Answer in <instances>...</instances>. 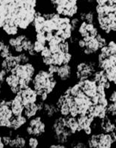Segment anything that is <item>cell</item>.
<instances>
[{"label": "cell", "instance_id": "1", "mask_svg": "<svg viewBox=\"0 0 116 148\" xmlns=\"http://www.w3.org/2000/svg\"><path fill=\"white\" fill-rule=\"evenodd\" d=\"M58 85L59 82L56 75L51 74L46 69L36 70L31 81V86L38 95L43 92L51 95L56 90Z\"/></svg>", "mask_w": 116, "mask_h": 148}, {"label": "cell", "instance_id": "2", "mask_svg": "<svg viewBox=\"0 0 116 148\" xmlns=\"http://www.w3.org/2000/svg\"><path fill=\"white\" fill-rule=\"evenodd\" d=\"M47 121L40 114H38L28 121V123L24 127V134L26 136H36L43 138L49 132V127Z\"/></svg>", "mask_w": 116, "mask_h": 148}, {"label": "cell", "instance_id": "3", "mask_svg": "<svg viewBox=\"0 0 116 148\" xmlns=\"http://www.w3.org/2000/svg\"><path fill=\"white\" fill-rule=\"evenodd\" d=\"M86 141L87 147L90 148H111L115 143L110 133L102 132H93L86 138Z\"/></svg>", "mask_w": 116, "mask_h": 148}, {"label": "cell", "instance_id": "4", "mask_svg": "<svg viewBox=\"0 0 116 148\" xmlns=\"http://www.w3.org/2000/svg\"><path fill=\"white\" fill-rule=\"evenodd\" d=\"M36 67L33 62L20 63L10 71V73L16 75L19 79L29 80L32 81L33 77L36 72Z\"/></svg>", "mask_w": 116, "mask_h": 148}, {"label": "cell", "instance_id": "5", "mask_svg": "<svg viewBox=\"0 0 116 148\" xmlns=\"http://www.w3.org/2000/svg\"><path fill=\"white\" fill-rule=\"evenodd\" d=\"M58 82L61 84H73V82H75L74 80V66L73 64H64L61 65L59 66L58 71L56 74Z\"/></svg>", "mask_w": 116, "mask_h": 148}, {"label": "cell", "instance_id": "6", "mask_svg": "<svg viewBox=\"0 0 116 148\" xmlns=\"http://www.w3.org/2000/svg\"><path fill=\"white\" fill-rule=\"evenodd\" d=\"M73 98H74L75 106L78 109L79 115H86L88 113L89 109L92 105L91 98L87 97L82 92V90Z\"/></svg>", "mask_w": 116, "mask_h": 148}, {"label": "cell", "instance_id": "7", "mask_svg": "<svg viewBox=\"0 0 116 148\" xmlns=\"http://www.w3.org/2000/svg\"><path fill=\"white\" fill-rule=\"evenodd\" d=\"M40 114L43 116V118L47 121H50L56 116L59 115V111L56 106L54 100L49 98L48 101L44 102L43 108Z\"/></svg>", "mask_w": 116, "mask_h": 148}, {"label": "cell", "instance_id": "8", "mask_svg": "<svg viewBox=\"0 0 116 148\" xmlns=\"http://www.w3.org/2000/svg\"><path fill=\"white\" fill-rule=\"evenodd\" d=\"M80 86V89L87 97L92 98L97 94V84L92 77L78 81Z\"/></svg>", "mask_w": 116, "mask_h": 148}, {"label": "cell", "instance_id": "9", "mask_svg": "<svg viewBox=\"0 0 116 148\" xmlns=\"http://www.w3.org/2000/svg\"><path fill=\"white\" fill-rule=\"evenodd\" d=\"M20 58L19 54H13L8 56L5 59H2L0 61V69L5 70L8 74L10 73V71L15 68L17 65L20 64Z\"/></svg>", "mask_w": 116, "mask_h": 148}, {"label": "cell", "instance_id": "10", "mask_svg": "<svg viewBox=\"0 0 116 148\" xmlns=\"http://www.w3.org/2000/svg\"><path fill=\"white\" fill-rule=\"evenodd\" d=\"M115 121V119H112L108 115L104 117V119H99L97 120L98 131L106 133H111L113 131H116Z\"/></svg>", "mask_w": 116, "mask_h": 148}, {"label": "cell", "instance_id": "11", "mask_svg": "<svg viewBox=\"0 0 116 148\" xmlns=\"http://www.w3.org/2000/svg\"><path fill=\"white\" fill-rule=\"evenodd\" d=\"M19 94L22 97L24 106L28 103H36L38 101V95L31 86L25 89H21Z\"/></svg>", "mask_w": 116, "mask_h": 148}, {"label": "cell", "instance_id": "12", "mask_svg": "<svg viewBox=\"0 0 116 148\" xmlns=\"http://www.w3.org/2000/svg\"><path fill=\"white\" fill-rule=\"evenodd\" d=\"M92 78L95 81L96 84H98V85H102L107 92L113 89V86H115L108 81L106 75H105V71L103 69H97L92 75Z\"/></svg>", "mask_w": 116, "mask_h": 148}, {"label": "cell", "instance_id": "13", "mask_svg": "<svg viewBox=\"0 0 116 148\" xmlns=\"http://www.w3.org/2000/svg\"><path fill=\"white\" fill-rule=\"evenodd\" d=\"M10 110L12 111L14 116L23 115L24 105L23 103V99L20 95H15L10 99Z\"/></svg>", "mask_w": 116, "mask_h": 148}, {"label": "cell", "instance_id": "14", "mask_svg": "<svg viewBox=\"0 0 116 148\" xmlns=\"http://www.w3.org/2000/svg\"><path fill=\"white\" fill-rule=\"evenodd\" d=\"M27 138L25 135L16 132L11 138L9 147H17V148H25L27 147Z\"/></svg>", "mask_w": 116, "mask_h": 148}, {"label": "cell", "instance_id": "15", "mask_svg": "<svg viewBox=\"0 0 116 148\" xmlns=\"http://www.w3.org/2000/svg\"><path fill=\"white\" fill-rule=\"evenodd\" d=\"M28 119L24 115H20L18 116H14L11 119L10 121V130L19 132L21 130L24 128L25 126L28 123Z\"/></svg>", "mask_w": 116, "mask_h": 148}, {"label": "cell", "instance_id": "16", "mask_svg": "<svg viewBox=\"0 0 116 148\" xmlns=\"http://www.w3.org/2000/svg\"><path fill=\"white\" fill-rule=\"evenodd\" d=\"M89 115H92L95 119H102L104 117H106L107 115L106 114V107L101 106L100 104H95L89 107L88 110V113Z\"/></svg>", "mask_w": 116, "mask_h": 148}, {"label": "cell", "instance_id": "17", "mask_svg": "<svg viewBox=\"0 0 116 148\" xmlns=\"http://www.w3.org/2000/svg\"><path fill=\"white\" fill-rule=\"evenodd\" d=\"M83 40L85 41V49L90 51L93 55H95L101 49L96 37L88 36V37H83Z\"/></svg>", "mask_w": 116, "mask_h": 148}, {"label": "cell", "instance_id": "18", "mask_svg": "<svg viewBox=\"0 0 116 148\" xmlns=\"http://www.w3.org/2000/svg\"><path fill=\"white\" fill-rule=\"evenodd\" d=\"M66 127L71 132L73 136H77L82 132V130L80 127L79 126L77 121V118H74L71 116L66 117Z\"/></svg>", "mask_w": 116, "mask_h": 148}, {"label": "cell", "instance_id": "19", "mask_svg": "<svg viewBox=\"0 0 116 148\" xmlns=\"http://www.w3.org/2000/svg\"><path fill=\"white\" fill-rule=\"evenodd\" d=\"M39 114V108L37 103H28L24 106L23 115L29 120Z\"/></svg>", "mask_w": 116, "mask_h": 148}, {"label": "cell", "instance_id": "20", "mask_svg": "<svg viewBox=\"0 0 116 148\" xmlns=\"http://www.w3.org/2000/svg\"><path fill=\"white\" fill-rule=\"evenodd\" d=\"M97 69H103L104 71L110 68L112 66H116V54H113V55L109 56L108 58H105L101 62L97 63Z\"/></svg>", "mask_w": 116, "mask_h": 148}, {"label": "cell", "instance_id": "21", "mask_svg": "<svg viewBox=\"0 0 116 148\" xmlns=\"http://www.w3.org/2000/svg\"><path fill=\"white\" fill-rule=\"evenodd\" d=\"M2 32L8 37H15L19 34V28L15 25H11L5 23L2 28Z\"/></svg>", "mask_w": 116, "mask_h": 148}, {"label": "cell", "instance_id": "22", "mask_svg": "<svg viewBox=\"0 0 116 148\" xmlns=\"http://www.w3.org/2000/svg\"><path fill=\"white\" fill-rule=\"evenodd\" d=\"M5 86L9 89L11 87L19 86V77L14 74L8 73L6 75L5 80Z\"/></svg>", "mask_w": 116, "mask_h": 148}, {"label": "cell", "instance_id": "23", "mask_svg": "<svg viewBox=\"0 0 116 148\" xmlns=\"http://www.w3.org/2000/svg\"><path fill=\"white\" fill-rule=\"evenodd\" d=\"M105 75L109 82L115 86L116 84V66H113L105 70Z\"/></svg>", "mask_w": 116, "mask_h": 148}, {"label": "cell", "instance_id": "24", "mask_svg": "<svg viewBox=\"0 0 116 148\" xmlns=\"http://www.w3.org/2000/svg\"><path fill=\"white\" fill-rule=\"evenodd\" d=\"M64 55L65 53L62 52L61 51H58V52L54 53L51 54V58L53 59V62H54V65L56 66H60L63 63V60H64Z\"/></svg>", "mask_w": 116, "mask_h": 148}, {"label": "cell", "instance_id": "25", "mask_svg": "<svg viewBox=\"0 0 116 148\" xmlns=\"http://www.w3.org/2000/svg\"><path fill=\"white\" fill-rule=\"evenodd\" d=\"M40 145V138L36 136H28L27 138V147L29 148H37Z\"/></svg>", "mask_w": 116, "mask_h": 148}, {"label": "cell", "instance_id": "26", "mask_svg": "<svg viewBox=\"0 0 116 148\" xmlns=\"http://www.w3.org/2000/svg\"><path fill=\"white\" fill-rule=\"evenodd\" d=\"M106 114L112 119H115L116 115V102L109 103L106 106Z\"/></svg>", "mask_w": 116, "mask_h": 148}, {"label": "cell", "instance_id": "27", "mask_svg": "<svg viewBox=\"0 0 116 148\" xmlns=\"http://www.w3.org/2000/svg\"><path fill=\"white\" fill-rule=\"evenodd\" d=\"M59 47L60 51H61L63 53L70 52V51H71V49H72L71 44L69 42V40H66V41L60 42L59 45Z\"/></svg>", "mask_w": 116, "mask_h": 148}, {"label": "cell", "instance_id": "28", "mask_svg": "<svg viewBox=\"0 0 116 148\" xmlns=\"http://www.w3.org/2000/svg\"><path fill=\"white\" fill-rule=\"evenodd\" d=\"M81 23L80 19L78 18V16H75V17L71 18V21H70V24L71 25V28H72L73 33L76 32L77 29H78V26L80 25V23Z\"/></svg>", "mask_w": 116, "mask_h": 148}, {"label": "cell", "instance_id": "29", "mask_svg": "<svg viewBox=\"0 0 116 148\" xmlns=\"http://www.w3.org/2000/svg\"><path fill=\"white\" fill-rule=\"evenodd\" d=\"M34 40L40 42L41 43H43L47 45L46 39H45V33L44 32H38V33H35L34 35Z\"/></svg>", "mask_w": 116, "mask_h": 148}, {"label": "cell", "instance_id": "30", "mask_svg": "<svg viewBox=\"0 0 116 148\" xmlns=\"http://www.w3.org/2000/svg\"><path fill=\"white\" fill-rule=\"evenodd\" d=\"M45 45H46L45 44L41 43V42H37L36 40H34V50L36 51V54H40L42 51L43 50Z\"/></svg>", "mask_w": 116, "mask_h": 148}, {"label": "cell", "instance_id": "31", "mask_svg": "<svg viewBox=\"0 0 116 148\" xmlns=\"http://www.w3.org/2000/svg\"><path fill=\"white\" fill-rule=\"evenodd\" d=\"M39 58H40V57H39ZM40 60L42 65L45 66V68L48 67L49 66H50V65L54 64V62H53V59H52L51 56L48 57V58H40V60Z\"/></svg>", "mask_w": 116, "mask_h": 148}, {"label": "cell", "instance_id": "32", "mask_svg": "<svg viewBox=\"0 0 116 148\" xmlns=\"http://www.w3.org/2000/svg\"><path fill=\"white\" fill-rule=\"evenodd\" d=\"M73 60H74V53H72L71 51L65 53L64 60H63V63H62V65L70 64V63H72Z\"/></svg>", "mask_w": 116, "mask_h": 148}, {"label": "cell", "instance_id": "33", "mask_svg": "<svg viewBox=\"0 0 116 148\" xmlns=\"http://www.w3.org/2000/svg\"><path fill=\"white\" fill-rule=\"evenodd\" d=\"M107 98L109 103H115L116 102V92L115 89H112L107 92Z\"/></svg>", "mask_w": 116, "mask_h": 148}, {"label": "cell", "instance_id": "34", "mask_svg": "<svg viewBox=\"0 0 116 148\" xmlns=\"http://www.w3.org/2000/svg\"><path fill=\"white\" fill-rule=\"evenodd\" d=\"M95 4L100 5H116V0H95Z\"/></svg>", "mask_w": 116, "mask_h": 148}, {"label": "cell", "instance_id": "35", "mask_svg": "<svg viewBox=\"0 0 116 148\" xmlns=\"http://www.w3.org/2000/svg\"><path fill=\"white\" fill-rule=\"evenodd\" d=\"M52 53L50 51L49 48L48 47V45H45V48L43 49V50L39 54V57L40 58H48V57H50L51 56Z\"/></svg>", "mask_w": 116, "mask_h": 148}, {"label": "cell", "instance_id": "36", "mask_svg": "<svg viewBox=\"0 0 116 148\" xmlns=\"http://www.w3.org/2000/svg\"><path fill=\"white\" fill-rule=\"evenodd\" d=\"M19 58H20L21 63H26L31 61V57L26 52L21 53V54H19Z\"/></svg>", "mask_w": 116, "mask_h": 148}, {"label": "cell", "instance_id": "37", "mask_svg": "<svg viewBox=\"0 0 116 148\" xmlns=\"http://www.w3.org/2000/svg\"><path fill=\"white\" fill-rule=\"evenodd\" d=\"M2 141H3L4 145H5V147H8L9 144H10V141H11V138L12 137L8 135L6 132H4L3 134L2 135Z\"/></svg>", "mask_w": 116, "mask_h": 148}, {"label": "cell", "instance_id": "38", "mask_svg": "<svg viewBox=\"0 0 116 148\" xmlns=\"http://www.w3.org/2000/svg\"><path fill=\"white\" fill-rule=\"evenodd\" d=\"M45 69H46L48 70L51 74L56 75L57 71H58V69H59V66L52 64V65H50V66H49L48 67H46Z\"/></svg>", "mask_w": 116, "mask_h": 148}, {"label": "cell", "instance_id": "39", "mask_svg": "<svg viewBox=\"0 0 116 148\" xmlns=\"http://www.w3.org/2000/svg\"><path fill=\"white\" fill-rule=\"evenodd\" d=\"M6 16H7V8H6V5H0V17H3L6 19Z\"/></svg>", "mask_w": 116, "mask_h": 148}, {"label": "cell", "instance_id": "40", "mask_svg": "<svg viewBox=\"0 0 116 148\" xmlns=\"http://www.w3.org/2000/svg\"><path fill=\"white\" fill-rule=\"evenodd\" d=\"M49 147H54V148H66L67 147L66 145H62V144H60V143H55V142H51L50 143V145H48Z\"/></svg>", "mask_w": 116, "mask_h": 148}, {"label": "cell", "instance_id": "41", "mask_svg": "<svg viewBox=\"0 0 116 148\" xmlns=\"http://www.w3.org/2000/svg\"><path fill=\"white\" fill-rule=\"evenodd\" d=\"M54 37V32H47L45 33V39H46V42H49L52 38Z\"/></svg>", "mask_w": 116, "mask_h": 148}, {"label": "cell", "instance_id": "42", "mask_svg": "<svg viewBox=\"0 0 116 148\" xmlns=\"http://www.w3.org/2000/svg\"><path fill=\"white\" fill-rule=\"evenodd\" d=\"M15 0H0V5H8L9 4L14 2Z\"/></svg>", "mask_w": 116, "mask_h": 148}, {"label": "cell", "instance_id": "43", "mask_svg": "<svg viewBox=\"0 0 116 148\" xmlns=\"http://www.w3.org/2000/svg\"><path fill=\"white\" fill-rule=\"evenodd\" d=\"M5 23V18L0 17V30L2 29V26H3Z\"/></svg>", "mask_w": 116, "mask_h": 148}, {"label": "cell", "instance_id": "44", "mask_svg": "<svg viewBox=\"0 0 116 148\" xmlns=\"http://www.w3.org/2000/svg\"><path fill=\"white\" fill-rule=\"evenodd\" d=\"M5 147V145H4L3 141H2V134H0V148H4Z\"/></svg>", "mask_w": 116, "mask_h": 148}, {"label": "cell", "instance_id": "45", "mask_svg": "<svg viewBox=\"0 0 116 148\" xmlns=\"http://www.w3.org/2000/svg\"><path fill=\"white\" fill-rule=\"evenodd\" d=\"M55 1H56V0H49V2H50V4L51 5L52 7L54 6V3H55Z\"/></svg>", "mask_w": 116, "mask_h": 148}, {"label": "cell", "instance_id": "46", "mask_svg": "<svg viewBox=\"0 0 116 148\" xmlns=\"http://www.w3.org/2000/svg\"></svg>", "mask_w": 116, "mask_h": 148}]
</instances>
